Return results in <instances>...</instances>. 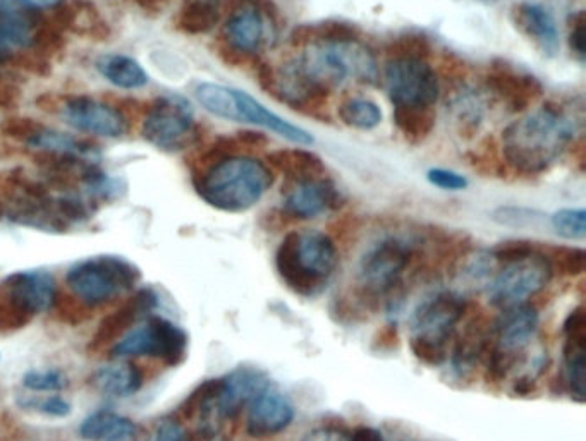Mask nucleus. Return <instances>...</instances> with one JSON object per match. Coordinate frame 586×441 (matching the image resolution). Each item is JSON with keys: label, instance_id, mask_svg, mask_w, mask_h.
Wrapping results in <instances>:
<instances>
[{"label": "nucleus", "instance_id": "2f4dec72", "mask_svg": "<svg viewBox=\"0 0 586 441\" xmlns=\"http://www.w3.org/2000/svg\"><path fill=\"white\" fill-rule=\"evenodd\" d=\"M339 118L354 129H375L382 123L381 106L369 99H349L339 106Z\"/></svg>", "mask_w": 586, "mask_h": 441}, {"label": "nucleus", "instance_id": "393cba45", "mask_svg": "<svg viewBox=\"0 0 586 441\" xmlns=\"http://www.w3.org/2000/svg\"><path fill=\"white\" fill-rule=\"evenodd\" d=\"M52 23L56 24L60 32H69L84 38L108 39L111 35V26L90 0H66L56 9Z\"/></svg>", "mask_w": 586, "mask_h": 441}, {"label": "nucleus", "instance_id": "e433bc0d", "mask_svg": "<svg viewBox=\"0 0 586 441\" xmlns=\"http://www.w3.org/2000/svg\"><path fill=\"white\" fill-rule=\"evenodd\" d=\"M543 252H545V257L551 261L552 270L557 269L559 272L570 276H576L585 272V249L554 246V248H549V251Z\"/></svg>", "mask_w": 586, "mask_h": 441}, {"label": "nucleus", "instance_id": "a18cd8bd", "mask_svg": "<svg viewBox=\"0 0 586 441\" xmlns=\"http://www.w3.org/2000/svg\"><path fill=\"white\" fill-rule=\"evenodd\" d=\"M349 441H385L381 431L375 430L372 426H358L354 430L349 431Z\"/></svg>", "mask_w": 586, "mask_h": 441}, {"label": "nucleus", "instance_id": "9b49d317", "mask_svg": "<svg viewBox=\"0 0 586 441\" xmlns=\"http://www.w3.org/2000/svg\"><path fill=\"white\" fill-rule=\"evenodd\" d=\"M142 135L157 150L166 154L184 150L196 142L193 109L181 97H159L148 106Z\"/></svg>", "mask_w": 586, "mask_h": 441}, {"label": "nucleus", "instance_id": "473e14b6", "mask_svg": "<svg viewBox=\"0 0 586 441\" xmlns=\"http://www.w3.org/2000/svg\"><path fill=\"white\" fill-rule=\"evenodd\" d=\"M467 162L473 169L482 173H491L492 178H504L503 173L509 169L504 158L503 146L497 145L492 136L482 139L476 148L466 155Z\"/></svg>", "mask_w": 586, "mask_h": 441}, {"label": "nucleus", "instance_id": "6e6552de", "mask_svg": "<svg viewBox=\"0 0 586 441\" xmlns=\"http://www.w3.org/2000/svg\"><path fill=\"white\" fill-rule=\"evenodd\" d=\"M56 279L48 270H21L0 282V330H21L56 306Z\"/></svg>", "mask_w": 586, "mask_h": 441}, {"label": "nucleus", "instance_id": "58836bf2", "mask_svg": "<svg viewBox=\"0 0 586 441\" xmlns=\"http://www.w3.org/2000/svg\"><path fill=\"white\" fill-rule=\"evenodd\" d=\"M45 124L38 123L36 118L32 117H9L4 123L0 124V133L14 139V142L23 143L29 146L35 139V136L44 129Z\"/></svg>", "mask_w": 586, "mask_h": 441}, {"label": "nucleus", "instance_id": "6ab92c4d", "mask_svg": "<svg viewBox=\"0 0 586 441\" xmlns=\"http://www.w3.org/2000/svg\"><path fill=\"white\" fill-rule=\"evenodd\" d=\"M563 382L576 403L586 395V316L582 306L564 319Z\"/></svg>", "mask_w": 586, "mask_h": 441}, {"label": "nucleus", "instance_id": "412c9836", "mask_svg": "<svg viewBox=\"0 0 586 441\" xmlns=\"http://www.w3.org/2000/svg\"><path fill=\"white\" fill-rule=\"evenodd\" d=\"M48 21L24 0H0V44L11 50H33Z\"/></svg>", "mask_w": 586, "mask_h": 441}, {"label": "nucleus", "instance_id": "ddd939ff", "mask_svg": "<svg viewBox=\"0 0 586 441\" xmlns=\"http://www.w3.org/2000/svg\"><path fill=\"white\" fill-rule=\"evenodd\" d=\"M255 72L258 84L263 91L294 111L318 115V112L327 105L329 93L315 87L303 75L302 69L297 68L294 59L282 64L281 68H273L272 64L257 60Z\"/></svg>", "mask_w": 586, "mask_h": 441}, {"label": "nucleus", "instance_id": "a878e982", "mask_svg": "<svg viewBox=\"0 0 586 441\" xmlns=\"http://www.w3.org/2000/svg\"><path fill=\"white\" fill-rule=\"evenodd\" d=\"M78 437L83 441H136L139 428L135 421L115 410L100 409L80 422Z\"/></svg>", "mask_w": 586, "mask_h": 441}, {"label": "nucleus", "instance_id": "39448f33", "mask_svg": "<svg viewBox=\"0 0 586 441\" xmlns=\"http://www.w3.org/2000/svg\"><path fill=\"white\" fill-rule=\"evenodd\" d=\"M466 312L460 292L440 291L425 297L409 318V349L420 363L440 366L448 363L449 342Z\"/></svg>", "mask_w": 586, "mask_h": 441}, {"label": "nucleus", "instance_id": "f03ea898", "mask_svg": "<svg viewBox=\"0 0 586 441\" xmlns=\"http://www.w3.org/2000/svg\"><path fill=\"white\" fill-rule=\"evenodd\" d=\"M272 184L273 172L266 162L241 155L224 158L193 176L194 190L203 202L226 213L253 208Z\"/></svg>", "mask_w": 586, "mask_h": 441}, {"label": "nucleus", "instance_id": "7c9ffc66", "mask_svg": "<svg viewBox=\"0 0 586 441\" xmlns=\"http://www.w3.org/2000/svg\"><path fill=\"white\" fill-rule=\"evenodd\" d=\"M394 124L412 145H420L436 129L437 114L433 106H394Z\"/></svg>", "mask_w": 586, "mask_h": 441}, {"label": "nucleus", "instance_id": "79ce46f5", "mask_svg": "<svg viewBox=\"0 0 586 441\" xmlns=\"http://www.w3.org/2000/svg\"><path fill=\"white\" fill-rule=\"evenodd\" d=\"M154 441H190L178 419H164L155 431Z\"/></svg>", "mask_w": 586, "mask_h": 441}, {"label": "nucleus", "instance_id": "4468645a", "mask_svg": "<svg viewBox=\"0 0 586 441\" xmlns=\"http://www.w3.org/2000/svg\"><path fill=\"white\" fill-rule=\"evenodd\" d=\"M384 81L394 106H433L439 99V76L427 60H388Z\"/></svg>", "mask_w": 586, "mask_h": 441}, {"label": "nucleus", "instance_id": "37998d69", "mask_svg": "<svg viewBox=\"0 0 586 441\" xmlns=\"http://www.w3.org/2000/svg\"><path fill=\"white\" fill-rule=\"evenodd\" d=\"M21 99V88L11 76L0 75V109H12Z\"/></svg>", "mask_w": 586, "mask_h": 441}, {"label": "nucleus", "instance_id": "f257e3e1", "mask_svg": "<svg viewBox=\"0 0 586 441\" xmlns=\"http://www.w3.org/2000/svg\"><path fill=\"white\" fill-rule=\"evenodd\" d=\"M579 123L582 121L567 106L557 102L543 103L504 131L500 146L507 167L525 176L546 172L573 148Z\"/></svg>", "mask_w": 586, "mask_h": 441}, {"label": "nucleus", "instance_id": "dca6fc26", "mask_svg": "<svg viewBox=\"0 0 586 441\" xmlns=\"http://www.w3.org/2000/svg\"><path fill=\"white\" fill-rule=\"evenodd\" d=\"M159 304L160 297L157 291L151 287L136 289L117 309L109 313L100 321L95 333L88 342V351L100 352L103 349H111L121 337L126 336L127 331L136 327L142 319L154 315Z\"/></svg>", "mask_w": 586, "mask_h": 441}, {"label": "nucleus", "instance_id": "20e7f679", "mask_svg": "<svg viewBox=\"0 0 586 441\" xmlns=\"http://www.w3.org/2000/svg\"><path fill=\"white\" fill-rule=\"evenodd\" d=\"M221 9L227 12L221 59L230 66L257 63L278 36L279 9L272 0H224Z\"/></svg>", "mask_w": 586, "mask_h": 441}, {"label": "nucleus", "instance_id": "8fccbe9b", "mask_svg": "<svg viewBox=\"0 0 586 441\" xmlns=\"http://www.w3.org/2000/svg\"><path fill=\"white\" fill-rule=\"evenodd\" d=\"M14 54H16V52L11 50V48L9 47H5L4 44H0V64H11Z\"/></svg>", "mask_w": 586, "mask_h": 441}, {"label": "nucleus", "instance_id": "f8f14e48", "mask_svg": "<svg viewBox=\"0 0 586 441\" xmlns=\"http://www.w3.org/2000/svg\"><path fill=\"white\" fill-rule=\"evenodd\" d=\"M413 248L406 240L385 237L364 251L358 263L357 280L367 296H387L405 276Z\"/></svg>", "mask_w": 586, "mask_h": 441}, {"label": "nucleus", "instance_id": "a211bd4d", "mask_svg": "<svg viewBox=\"0 0 586 441\" xmlns=\"http://www.w3.org/2000/svg\"><path fill=\"white\" fill-rule=\"evenodd\" d=\"M339 202L341 194L330 179H303V181L288 182L282 208L291 217L312 220L336 210Z\"/></svg>", "mask_w": 586, "mask_h": 441}, {"label": "nucleus", "instance_id": "4be33fe9", "mask_svg": "<svg viewBox=\"0 0 586 441\" xmlns=\"http://www.w3.org/2000/svg\"><path fill=\"white\" fill-rule=\"evenodd\" d=\"M270 378L257 368L241 366L221 376L217 416L221 421L236 418L251 398L270 385Z\"/></svg>", "mask_w": 586, "mask_h": 441}, {"label": "nucleus", "instance_id": "de8ad7c7", "mask_svg": "<svg viewBox=\"0 0 586 441\" xmlns=\"http://www.w3.org/2000/svg\"><path fill=\"white\" fill-rule=\"evenodd\" d=\"M24 2L32 5V8L38 9V11H44V9H57L59 5H63L66 0H24Z\"/></svg>", "mask_w": 586, "mask_h": 441}, {"label": "nucleus", "instance_id": "c03bdc74", "mask_svg": "<svg viewBox=\"0 0 586 441\" xmlns=\"http://www.w3.org/2000/svg\"><path fill=\"white\" fill-rule=\"evenodd\" d=\"M303 441H349V431L322 428V430L309 431L308 437Z\"/></svg>", "mask_w": 586, "mask_h": 441}, {"label": "nucleus", "instance_id": "72a5a7b5", "mask_svg": "<svg viewBox=\"0 0 586 441\" xmlns=\"http://www.w3.org/2000/svg\"><path fill=\"white\" fill-rule=\"evenodd\" d=\"M388 60H427L432 56L433 47L430 39L420 33H408L391 39L384 48Z\"/></svg>", "mask_w": 586, "mask_h": 441}, {"label": "nucleus", "instance_id": "c756f323", "mask_svg": "<svg viewBox=\"0 0 586 441\" xmlns=\"http://www.w3.org/2000/svg\"><path fill=\"white\" fill-rule=\"evenodd\" d=\"M97 71L121 90H138L148 83L142 64L127 56H103L97 60Z\"/></svg>", "mask_w": 586, "mask_h": 441}, {"label": "nucleus", "instance_id": "9d476101", "mask_svg": "<svg viewBox=\"0 0 586 441\" xmlns=\"http://www.w3.org/2000/svg\"><path fill=\"white\" fill-rule=\"evenodd\" d=\"M554 275L551 261L542 249L537 248L530 257L500 264L499 272L488 280L487 296L492 306L506 307L527 304L530 297L549 285Z\"/></svg>", "mask_w": 586, "mask_h": 441}, {"label": "nucleus", "instance_id": "1a4fd4ad", "mask_svg": "<svg viewBox=\"0 0 586 441\" xmlns=\"http://www.w3.org/2000/svg\"><path fill=\"white\" fill-rule=\"evenodd\" d=\"M190 349L187 330L166 316L150 315L109 349L114 359L150 358L167 366L184 363Z\"/></svg>", "mask_w": 586, "mask_h": 441}, {"label": "nucleus", "instance_id": "cd10ccee", "mask_svg": "<svg viewBox=\"0 0 586 441\" xmlns=\"http://www.w3.org/2000/svg\"><path fill=\"white\" fill-rule=\"evenodd\" d=\"M360 38V30L354 24L342 21L302 24L291 32L290 39L294 47H308L317 44H351Z\"/></svg>", "mask_w": 586, "mask_h": 441}, {"label": "nucleus", "instance_id": "4c0bfd02", "mask_svg": "<svg viewBox=\"0 0 586 441\" xmlns=\"http://www.w3.org/2000/svg\"><path fill=\"white\" fill-rule=\"evenodd\" d=\"M20 406L23 407V409L33 410V412L44 414V416H48V418L57 419L66 418L72 410L69 400H66V398L59 394H50L47 395V397H21Z\"/></svg>", "mask_w": 586, "mask_h": 441}, {"label": "nucleus", "instance_id": "5701e85b", "mask_svg": "<svg viewBox=\"0 0 586 441\" xmlns=\"http://www.w3.org/2000/svg\"><path fill=\"white\" fill-rule=\"evenodd\" d=\"M511 20L521 35L527 36L545 56H555L561 47L557 21L549 9L533 2L512 5Z\"/></svg>", "mask_w": 586, "mask_h": 441}, {"label": "nucleus", "instance_id": "0eeeda50", "mask_svg": "<svg viewBox=\"0 0 586 441\" xmlns=\"http://www.w3.org/2000/svg\"><path fill=\"white\" fill-rule=\"evenodd\" d=\"M294 60L303 75L327 93L341 87L349 76L360 83H375L379 78L375 57L358 42L308 45Z\"/></svg>", "mask_w": 586, "mask_h": 441}, {"label": "nucleus", "instance_id": "ea45409f", "mask_svg": "<svg viewBox=\"0 0 586 441\" xmlns=\"http://www.w3.org/2000/svg\"><path fill=\"white\" fill-rule=\"evenodd\" d=\"M570 47L578 60L583 63L586 57L585 11L573 12L570 16Z\"/></svg>", "mask_w": 586, "mask_h": 441}, {"label": "nucleus", "instance_id": "aec40b11", "mask_svg": "<svg viewBox=\"0 0 586 441\" xmlns=\"http://www.w3.org/2000/svg\"><path fill=\"white\" fill-rule=\"evenodd\" d=\"M492 95L509 112H525L543 95V87L536 76L519 71L509 64H494L485 75Z\"/></svg>", "mask_w": 586, "mask_h": 441}, {"label": "nucleus", "instance_id": "09e8293b", "mask_svg": "<svg viewBox=\"0 0 586 441\" xmlns=\"http://www.w3.org/2000/svg\"><path fill=\"white\" fill-rule=\"evenodd\" d=\"M135 2L139 8L145 9V11H160V8L166 4L167 0H135Z\"/></svg>", "mask_w": 586, "mask_h": 441}, {"label": "nucleus", "instance_id": "2eb2a0df", "mask_svg": "<svg viewBox=\"0 0 586 441\" xmlns=\"http://www.w3.org/2000/svg\"><path fill=\"white\" fill-rule=\"evenodd\" d=\"M60 115L66 124L83 135L121 138L129 131L127 117L120 109L87 95L66 99L60 106Z\"/></svg>", "mask_w": 586, "mask_h": 441}, {"label": "nucleus", "instance_id": "b1692460", "mask_svg": "<svg viewBox=\"0 0 586 441\" xmlns=\"http://www.w3.org/2000/svg\"><path fill=\"white\" fill-rule=\"evenodd\" d=\"M91 386L108 398H129L145 385V373L132 359H115L93 371Z\"/></svg>", "mask_w": 586, "mask_h": 441}, {"label": "nucleus", "instance_id": "f3484780", "mask_svg": "<svg viewBox=\"0 0 586 441\" xmlns=\"http://www.w3.org/2000/svg\"><path fill=\"white\" fill-rule=\"evenodd\" d=\"M294 421V404L272 383L246 406V433L251 438L278 437Z\"/></svg>", "mask_w": 586, "mask_h": 441}, {"label": "nucleus", "instance_id": "7ed1b4c3", "mask_svg": "<svg viewBox=\"0 0 586 441\" xmlns=\"http://www.w3.org/2000/svg\"><path fill=\"white\" fill-rule=\"evenodd\" d=\"M339 267L334 240L320 230H293L275 251L279 276L294 294L318 296L325 291Z\"/></svg>", "mask_w": 586, "mask_h": 441}, {"label": "nucleus", "instance_id": "a19ab883", "mask_svg": "<svg viewBox=\"0 0 586 441\" xmlns=\"http://www.w3.org/2000/svg\"><path fill=\"white\" fill-rule=\"evenodd\" d=\"M430 184L444 191H463L467 188V179L461 173L448 169H430L427 172Z\"/></svg>", "mask_w": 586, "mask_h": 441}, {"label": "nucleus", "instance_id": "3c124183", "mask_svg": "<svg viewBox=\"0 0 586 441\" xmlns=\"http://www.w3.org/2000/svg\"><path fill=\"white\" fill-rule=\"evenodd\" d=\"M476 2H482V4H496L499 0H476Z\"/></svg>", "mask_w": 586, "mask_h": 441}, {"label": "nucleus", "instance_id": "bb28decb", "mask_svg": "<svg viewBox=\"0 0 586 441\" xmlns=\"http://www.w3.org/2000/svg\"><path fill=\"white\" fill-rule=\"evenodd\" d=\"M267 162L273 170L284 173L288 182L303 179L325 178L324 160L305 148H284L267 155Z\"/></svg>", "mask_w": 586, "mask_h": 441}, {"label": "nucleus", "instance_id": "603ef678", "mask_svg": "<svg viewBox=\"0 0 586 441\" xmlns=\"http://www.w3.org/2000/svg\"><path fill=\"white\" fill-rule=\"evenodd\" d=\"M214 441H226V440H214Z\"/></svg>", "mask_w": 586, "mask_h": 441}, {"label": "nucleus", "instance_id": "49530a36", "mask_svg": "<svg viewBox=\"0 0 586 441\" xmlns=\"http://www.w3.org/2000/svg\"><path fill=\"white\" fill-rule=\"evenodd\" d=\"M500 213H503V218H497V220L503 222V224L523 225L533 218L531 213L525 212V210L503 208Z\"/></svg>", "mask_w": 586, "mask_h": 441}, {"label": "nucleus", "instance_id": "c85d7f7f", "mask_svg": "<svg viewBox=\"0 0 586 441\" xmlns=\"http://www.w3.org/2000/svg\"><path fill=\"white\" fill-rule=\"evenodd\" d=\"M221 0H182L176 14V29L187 35H206L221 21Z\"/></svg>", "mask_w": 586, "mask_h": 441}, {"label": "nucleus", "instance_id": "f704fd0d", "mask_svg": "<svg viewBox=\"0 0 586 441\" xmlns=\"http://www.w3.org/2000/svg\"><path fill=\"white\" fill-rule=\"evenodd\" d=\"M551 227L559 237L582 240L586 236L585 208L557 210L551 217Z\"/></svg>", "mask_w": 586, "mask_h": 441}, {"label": "nucleus", "instance_id": "423d86ee", "mask_svg": "<svg viewBox=\"0 0 586 441\" xmlns=\"http://www.w3.org/2000/svg\"><path fill=\"white\" fill-rule=\"evenodd\" d=\"M64 280L72 296L93 309L129 296L142 282V270L117 255H97L72 263Z\"/></svg>", "mask_w": 586, "mask_h": 441}, {"label": "nucleus", "instance_id": "c9c22d12", "mask_svg": "<svg viewBox=\"0 0 586 441\" xmlns=\"http://www.w3.org/2000/svg\"><path fill=\"white\" fill-rule=\"evenodd\" d=\"M68 383V376L59 370H30L21 378L23 388L35 394H59Z\"/></svg>", "mask_w": 586, "mask_h": 441}]
</instances>
